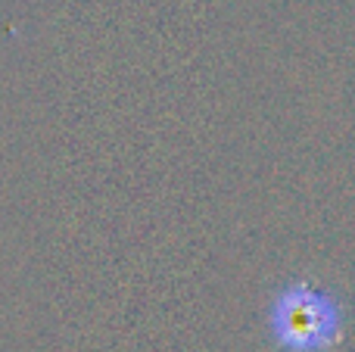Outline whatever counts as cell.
Instances as JSON below:
<instances>
[{
	"mask_svg": "<svg viewBox=\"0 0 355 352\" xmlns=\"http://www.w3.org/2000/svg\"><path fill=\"white\" fill-rule=\"evenodd\" d=\"M268 328L284 352H327L343 334V309L331 293L287 284L271 303Z\"/></svg>",
	"mask_w": 355,
	"mask_h": 352,
	"instance_id": "obj_1",
	"label": "cell"
}]
</instances>
